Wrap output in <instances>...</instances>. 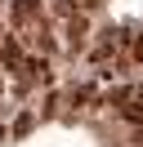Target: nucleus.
<instances>
[{
	"label": "nucleus",
	"mask_w": 143,
	"mask_h": 147,
	"mask_svg": "<svg viewBox=\"0 0 143 147\" xmlns=\"http://www.w3.org/2000/svg\"><path fill=\"white\" fill-rule=\"evenodd\" d=\"M67 36H72V45H80V40H85V18H76V13H72V22H67Z\"/></svg>",
	"instance_id": "7ed1b4c3"
},
{
	"label": "nucleus",
	"mask_w": 143,
	"mask_h": 147,
	"mask_svg": "<svg viewBox=\"0 0 143 147\" xmlns=\"http://www.w3.org/2000/svg\"><path fill=\"white\" fill-rule=\"evenodd\" d=\"M134 58H139V63H143V36L134 40Z\"/></svg>",
	"instance_id": "0eeeda50"
},
{
	"label": "nucleus",
	"mask_w": 143,
	"mask_h": 147,
	"mask_svg": "<svg viewBox=\"0 0 143 147\" xmlns=\"http://www.w3.org/2000/svg\"><path fill=\"white\" fill-rule=\"evenodd\" d=\"M27 71H31V80L49 85V63H45V58H27Z\"/></svg>",
	"instance_id": "f03ea898"
},
{
	"label": "nucleus",
	"mask_w": 143,
	"mask_h": 147,
	"mask_svg": "<svg viewBox=\"0 0 143 147\" xmlns=\"http://www.w3.org/2000/svg\"><path fill=\"white\" fill-rule=\"evenodd\" d=\"M31 9H36L31 0H18V5H14V22H27V18H31Z\"/></svg>",
	"instance_id": "39448f33"
},
{
	"label": "nucleus",
	"mask_w": 143,
	"mask_h": 147,
	"mask_svg": "<svg viewBox=\"0 0 143 147\" xmlns=\"http://www.w3.org/2000/svg\"><path fill=\"white\" fill-rule=\"evenodd\" d=\"M121 116L130 120V125H143V102H125V107H121Z\"/></svg>",
	"instance_id": "20e7f679"
},
{
	"label": "nucleus",
	"mask_w": 143,
	"mask_h": 147,
	"mask_svg": "<svg viewBox=\"0 0 143 147\" xmlns=\"http://www.w3.org/2000/svg\"><path fill=\"white\" fill-rule=\"evenodd\" d=\"M27 129H31V111H22V116L14 120V134H27Z\"/></svg>",
	"instance_id": "423d86ee"
},
{
	"label": "nucleus",
	"mask_w": 143,
	"mask_h": 147,
	"mask_svg": "<svg viewBox=\"0 0 143 147\" xmlns=\"http://www.w3.org/2000/svg\"><path fill=\"white\" fill-rule=\"evenodd\" d=\"M5 138H9V134H5V125H0V143H5Z\"/></svg>",
	"instance_id": "6e6552de"
},
{
	"label": "nucleus",
	"mask_w": 143,
	"mask_h": 147,
	"mask_svg": "<svg viewBox=\"0 0 143 147\" xmlns=\"http://www.w3.org/2000/svg\"><path fill=\"white\" fill-rule=\"evenodd\" d=\"M0 63H5V71H18L22 67V45L14 36H5V45H0Z\"/></svg>",
	"instance_id": "f257e3e1"
}]
</instances>
